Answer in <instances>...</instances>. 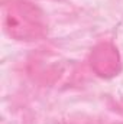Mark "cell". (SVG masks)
Returning a JSON list of instances; mask_svg holds the SVG:
<instances>
[{"label": "cell", "mask_w": 123, "mask_h": 124, "mask_svg": "<svg viewBox=\"0 0 123 124\" xmlns=\"http://www.w3.org/2000/svg\"><path fill=\"white\" fill-rule=\"evenodd\" d=\"M3 28L16 40H36L46 31V20L33 3L12 0L3 7Z\"/></svg>", "instance_id": "obj_1"}, {"label": "cell", "mask_w": 123, "mask_h": 124, "mask_svg": "<svg viewBox=\"0 0 123 124\" xmlns=\"http://www.w3.org/2000/svg\"><path fill=\"white\" fill-rule=\"evenodd\" d=\"M91 65L100 75H113L119 71V56L116 49L103 43L98 45L91 54Z\"/></svg>", "instance_id": "obj_2"}]
</instances>
